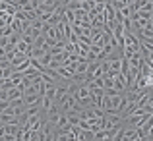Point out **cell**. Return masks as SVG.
I'll list each match as a JSON object with an SVG mask.
<instances>
[{
    "instance_id": "1",
    "label": "cell",
    "mask_w": 153,
    "mask_h": 141,
    "mask_svg": "<svg viewBox=\"0 0 153 141\" xmlns=\"http://www.w3.org/2000/svg\"><path fill=\"white\" fill-rule=\"evenodd\" d=\"M112 79H114L112 87H114V89L118 91V93H124V91H126V75H124V74H120V72H116Z\"/></svg>"
},
{
    "instance_id": "2",
    "label": "cell",
    "mask_w": 153,
    "mask_h": 141,
    "mask_svg": "<svg viewBox=\"0 0 153 141\" xmlns=\"http://www.w3.org/2000/svg\"><path fill=\"white\" fill-rule=\"evenodd\" d=\"M23 93L19 91V87H10V89H6V99L8 100H12V99H18V97H22Z\"/></svg>"
},
{
    "instance_id": "3",
    "label": "cell",
    "mask_w": 153,
    "mask_h": 141,
    "mask_svg": "<svg viewBox=\"0 0 153 141\" xmlns=\"http://www.w3.org/2000/svg\"><path fill=\"white\" fill-rule=\"evenodd\" d=\"M10 27H12V31H14V33H23V21H22V19H18V18L12 19Z\"/></svg>"
},
{
    "instance_id": "4",
    "label": "cell",
    "mask_w": 153,
    "mask_h": 141,
    "mask_svg": "<svg viewBox=\"0 0 153 141\" xmlns=\"http://www.w3.org/2000/svg\"><path fill=\"white\" fill-rule=\"evenodd\" d=\"M29 66H31V58H25V60H22L19 64H16V66H12V68H14V72H23Z\"/></svg>"
},
{
    "instance_id": "5",
    "label": "cell",
    "mask_w": 153,
    "mask_h": 141,
    "mask_svg": "<svg viewBox=\"0 0 153 141\" xmlns=\"http://www.w3.org/2000/svg\"><path fill=\"white\" fill-rule=\"evenodd\" d=\"M14 48H16V50H19V52H25V54H27V56H29V50H31V47H29V45H27V43H23V41H22V37H19V41H18V45H16Z\"/></svg>"
},
{
    "instance_id": "6",
    "label": "cell",
    "mask_w": 153,
    "mask_h": 141,
    "mask_svg": "<svg viewBox=\"0 0 153 141\" xmlns=\"http://www.w3.org/2000/svg\"><path fill=\"white\" fill-rule=\"evenodd\" d=\"M108 72H112V74L120 72V58H116V60H108Z\"/></svg>"
},
{
    "instance_id": "7",
    "label": "cell",
    "mask_w": 153,
    "mask_h": 141,
    "mask_svg": "<svg viewBox=\"0 0 153 141\" xmlns=\"http://www.w3.org/2000/svg\"><path fill=\"white\" fill-rule=\"evenodd\" d=\"M19 37H22V33H12L10 37H8V45L16 47V45H18V41H19Z\"/></svg>"
}]
</instances>
